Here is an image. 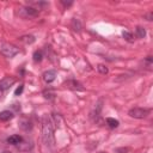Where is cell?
Here are the masks:
<instances>
[{
	"label": "cell",
	"mask_w": 153,
	"mask_h": 153,
	"mask_svg": "<svg viewBox=\"0 0 153 153\" xmlns=\"http://www.w3.org/2000/svg\"><path fill=\"white\" fill-rule=\"evenodd\" d=\"M42 133H43V140L47 146H54L55 139H54V126L50 117L45 116L43 118V126H42Z\"/></svg>",
	"instance_id": "1"
},
{
	"label": "cell",
	"mask_w": 153,
	"mask_h": 153,
	"mask_svg": "<svg viewBox=\"0 0 153 153\" xmlns=\"http://www.w3.org/2000/svg\"><path fill=\"white\" fill-rule=\"evenodd\" d=\"M19 53V48L10 43H1L0 44V54L5 57H13Z\"/></svg>",
	"instance_id": "2"
},
{
	"label": "cell",
	"mask_w": 153,
	"mask_h": 153,
	"mask_svg": "<svg viewBox=\"0 0 153 153\" xmlns=\"http://www.w3.org/2000/svg\"><path fill=\"white\" fill-rule=\"evenodd\" d=\"M129 116L133 117V118H137V120H141V118H145L147 117V115L149 114V110L148 109H143V108H133L129 110Z\"/></svg>",
	"instance_id": "3"
},
{
	"label": "cell",
	"mask_w": 153,
	"mask_h": 153,
	"mask_svg": "<svg viewBox=\"0 0 153 153\" xmlns=\"http://www.w3.org/2000/svg\"><path fill=\"white\" fill-rule=\"evenodd\" d=\"M19 13H20V16H23L25 18H27V17H36L38 14V10L33 8L31 6H26V7H22Z\"/></svg>",
	"instance_id": "4"
},
{
	"label": "cell",
	"mask_w": 153,
	"mask_h": 153,
	"mask_svg": "<svg viewBox=\"0 0 153 153\" xmlns=\"http://www.w3.org/2000/svg\"><path fill=\"white\" fill-rule=\"evenodd\" d=\"M14 82H16V79L14 78H12V76H5L4 79L0 80V91L8 90Z\"/></svg>",
	"instance_id": "5"
},
{
	"label": "cell",
	"mask_w": 153,
	"mask_h": 153,
	"mask_svg": "<svg viewBox=\"0 0 153 153\" xmlns=\"http://www.w3.org/2000/svg\"><path fill=\"white\" fill-rule=\"evenodd\" d=\"M55 76H56V73L55 71H47L43 73V80L47 82V84H50L55 80Z\"/></svg>",
	"instance_id": "6"
},
{
	"label": "cell",
	"mask_w": 153,
	"mask_h": 153,
	"mask_svg": "<svg viewBox=\"0 0 153 153\" xmlns=\"http://www.w3.org/2000/svg\"><path fill=\"white\" fill-rule=\"evenodd\" d=\"M17 147H18L20 151H29V149L32 148V143H31V141H27V140H24V139H23L22 142L17 145Z\"/></svg>",
	"instance_id": "7"
},
{
	"label": "cell",
	"mask_w": 153,
	"mask_h": 153,
	"mask_svg": "<svg viewBox=\"0 0 153 153\" xmlns=\"http://www.w3.org/2000/svg\"><path fill=\"white\" fill-rule=\"evenodd\" d=\"M13 118V112L10 111V110H4L0 112V121L2 122H6V121H10Z\"/></svg>",
	"instance_id": "8"
},
{
	"label": "cell",
	"mask_w": 153,
	"mask_h": 153,
	"mask_svg": "<svg viewBox=\"0 0 153 153\" xmlns=\"http://www.w3.org/2000/svg\"><path fill=\"white\" fill-rule=\"evenodd\" d=\"M22 140H23V137L20 136V135H11L8 139H7V142L8 143H11V145H14V146H17L18 143H20L22 142Z\"/></svg>",
	"instance_id": "9"
},
{
	"label": "cell",
	"mask_w": 153,
	"mask_h": 153,
	"mask_svg": "<svg viewBox=\"0 0 153 153\" xmlns=\"http://www.w3.org/2000/svg\"><path fill=\"white\" fill-rule=\"evenodd\" d=\"M20 41L24 42L25 44H31L35 42V37L32 35H25V36H22L20 37Z\"/></svg>",
	"instance_id": "10"
},
{
	"label": "cell",
	"mask_w": 153,
	"mask_h": 153,
	"mask_svg": "<svg viewBox=\"0 0 153 153\" xmlns=\"http://www.w3.org/2000/svg\"><path fill=\"white\" fill-rule=\"evenodd\" d=\"M106 124L110 127V128H117L118 127V121L117 120H115V118H106Z\"/></svg>",
	"instance_id": "11"
},
{
	"label": "cell",
	"mask_w": 153,
	"mask_h": 153,
	"mask_svg": "<svg viewBox=\"0 0 153 153\" xmlns=\"http://www.w3.org/2000/svg\"><path fill=\"white\" fill-rule=\"evenodd\" d=\"M42 59H43V53L41 50H36L33 53V61L35 62H41Z\"/></svg>",
	"instance_id": "12"
},
{
	"label": "cell",
	"mask_w": 153,
	"mask_h": 153,
	"mask_svg": "<svg viewBox=\"0 0 153 153\" xmlns=\"http://www.w3.org/2000/svg\"><path fill=\"white\" fill-rule=\"evenodd\" d=\"M136 36H137L139 38H145V36H146V30H145L142 26H137V27H136Z\"/></svg>",
	"instance_id": "13"
},
{
	"label": "cell",
	"mask_w": 153,
	"mask_h": 153,
	"mask_svg": "<svg viewBox=\"0 0 153 153\" xmlns=\"http://www.w3.org/2000/svg\"><path fill=\"white\" fill-rule=\"evenodd\" d=\"M72 27H73V30H75V31H80V29H81L80 22H79L78 19H73V20H72Z\"/></svg>",
	"instance_id": "14"
},
{
	"label": "cell",
	"mask_w": 153,
	"mask_h": 153,
	"mask_svg": "<svg viewBox=\"0 0 153 153\" xmlns=\"http://www.w3.org/2000/svg\"><path fill=\"white\" fill-rule=\"evenodd\" d=\"M123 37H124V39L126 41H128V42H133L134 41V37H133V35L130 33V32H128V31H123Z\"/></svg>",
	"instance_id": "15"
},
{
	"label": "cell",
	"mask_w": 153,
	"mask_h": 153,
	"mask_svg": "<svg viewBox=\"0 0 153 153\" xmlns=\"http://www.w3.org/2000/svg\"><path fill=\"white\" fill-rule=\"evenodd\" d=\"M97 69H98L99 73H102V74H106V73H108V68H106L104 65H98V66H97Z\"/></svg>",
	"instance_id": "16"
},
{
	"label": "cell",
	"mask_w": 153,
	"mask_h": 153,
	"mask_svg": "<svg viewBox=\"0 0 153 153\" xmlns=\"http://www.w3.org/2000/svg\"><path fill=\"white\" fill-rule=\"evenodd\" d=\"M43 94H44V97H45V98H49V99L54 98V96H55V94H54L53 92H50V91H44V92H43Z\"/></svg>",
	"instance_id": "17"
},
{
	"label": "cell",
	"mask_w": 153,
	"mask_h": 153,
	"mask_svg": "<svg viewBox=\"0 0 153 153\" xmlns=\"http://www.w3.org/2000/svg\"><path fill=\"white\" fill-rule=\"evenodd\" d=\"M23 90H24V86H23V85H20V86H19V87H17V90L14 91V94H16V96H19V94L23 92Z\"/></svg>",
	"instance_id": "18"
},
{
	"label": "cell",
	"mask_w": 153,
	"mask_h": 153,
	"mask_svg": "<svg viewBox=\"0 0 153 153\" xmlns=\"http://www.w3.org/2000/svg\"><path fill=\"white\" fill-rule=\"evenodd\" d=\"M129 151V148H118V149H116V152H128Z\"/></svg>",
	"instance_id": "19"
},
{
	"label": "cell",
	"mask_w": 153,
	"mask_h": 153,
	"mask_svg": "<svg viewBox=\"0 0 153 153\" xmlns=\"http://www.w3.org/2000/svg\"><path fill=\"white\" fill-rule=\"evenodd\" d=\"M62 4H63L65 6H71V5L73 4V2H72V1H69V2H66V1H62Z\"/></svg>",
	"instance_id": "20"
},
{
	"label": "cell",
	"mask_w": 153,
	"mask_h": 153,
	"mask_svg": "<svg viewBox=\"0 0 153 153\" xmlns=\"http://www.w3.org/2000/svg\"><path fill=\"white\" fill-rule=\"evenodd\" d=\"M146 17H147V20H152V12H151V13H148Z\"/></svg>",
	"instance_id": "21"
},
{
	"label": "cell",
	"mask_w": 153,
	"mask_h": 153,
	"mask_svg": "<svg viewBox=\"0 0 153 153\" xmlns=\"http://www.w3.org/2000/svg\"><path fill=\"white\" fill-rule=\"evenodd\" d=\"M4 153H11V152H4Z\"/></svg>",
	"instance_id": "22"
},
{
	"label": "cell",
	"mask_w": 153,
	"mask_h": 153,
	"mask_svg": "<svg viewBox=\"0 0 153 153\" xmlns=\"http://www.w3.org/2000/svg\"><path fill=\"white\" fill-rule=\"evenodd\" d=\"M102 153H104V152H102Z\"/></svg>",
	"instance_id": "23"
}]
</instances>
